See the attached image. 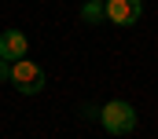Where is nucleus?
Here are the masks:
<instances>
[{"instance_id": "obj_2", "label": "nucleus", "mask_w": 158, "mask_h": 139, "mask_svg": "<svg viewBox=\"0 0 158 139\" xmlns=\"http://www.w3.org/2000/svg\"><path fill=\"white\" fill-rule=\"evenodd\" d=\"M7 81L22 92V95H37L44 92V70L37 62H30V59H19V62H11V73H7Z\"/></svg>"}, {"instance_id": "obj_7", "label": "nucleus", "mask_w": 158, "mask_h": 139, "mask_svg": "<svg viewBox=\"0 0 158 139\" xmlns=\"http://www.w3.org/2000/svg\"><path fill=\"white\" fill-rule=\"evenodd\" d=\"M7 73H11V62H4V59H0V81H7Z\"/></svg>"}, {"instance_id": "obj_1", "label": "nucleus", "mask_w": 158, "mask_h": 139, "mask_svg": "<svg viewBox=\"0 0 158 139\" xmlns=\"http://www.w3.org/2000/svg\"><path fill=\"white\" fill-rule=\"evenodd\" d=\"M99 121H103V128L110 136H129L136 128V110L125 99H110L107 106H99Z\"/></svg>"}, {"instance_id": "obj_5", "label": "nucleus", "mask_w": 158, "mask_h": 139, "mask_svg": "<svg viewBox=\"0 0 158 139\" xmlns=\"http://www.w3.org/2000/svg\"><path fill=\"white\" fill-rule=\"evenodd\" d=\"M81 22H88V26L103 22V4H92V0H85V4H81Z\"/></svg>"}, {"instance_id": "obj_3", "label": "nucleus", "mask_w": 158, "mask_h": 139, "mask_svg": "<svg viewBox=\"0 0 158 139\" xmlns=\"http://www.w3.org/2000/svg\"><path fill=\"white\" fill-rule=\"evenodd\" d=\"M143 15V0H103V18L114 26H136Z\"/></svg>"}, {"instance_id": "obj_4", "label": "nucleus", "mask_w": 158, "mask_h": 139, "mask_svg": "<svg viewBox=\"0 0 158 139\" xmlns=\"http://www.w3.org/2000/svg\"><path fill=\"white\" fill-rule=\"evenodd\" d=\"M26 51H30V40L22 30H4L0 33V59L4 62H19V59H26Z\"/></svg>"}, {"instance_id": "obj_6", "label": "nucleus", "mask_w": 158, "mask_h": 139, "mask_svg": "<svg viewBox=\"0 0 158 139\" xmlns=\"http://www.w3.org/2000/svg\"><path fill=\"white\" fill-rule=\"evenodd\" d=\"M81 117H99V106H81Z\"/></svg>"}, {"instance_id": "obj_8", "label": "nucleus", "mask_w": 158, "mask_h": 139, "mask_svg": "<svg viewBox=\"0 0 158 139\" xmlns=\"http://www.w3.org/2000/svg\"><path fill=\"white\" fill-rule=\"evenodd\" d=\"M92 4H103V0H92Z\"/></svg>"}]
</instances>
